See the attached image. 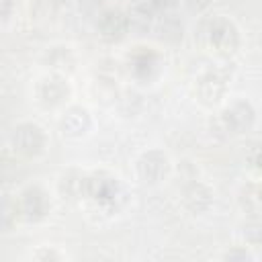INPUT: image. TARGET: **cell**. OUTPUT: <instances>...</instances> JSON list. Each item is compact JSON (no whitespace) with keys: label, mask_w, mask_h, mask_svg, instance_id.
I'll return each instance as SVG.
<instances>
[{"label":"cell","mask_w":262,"mask_h":262,"mask_svg":"<svg viewBox=\"0 0 262 262\" xmlns=\"http://www.w3.org/2000/svg\"><path fill=\"white\" fill-rule=\"evenodd\" d=\"M196 39L201 45L219 55H231L239 47V29L225 16H213L199 25Z\"/></svg>","instance_id":"1"},{"label":"cell","mask_w":262,"mask_h":262,"mask_svg":"<svg viewBox=\"0 0 262 262\" xmlns=\"http://www.w3.org/2000/svg\"><path fill=\"white\" fill-rule=\"evenodd\" d=\"M84 196L104 209H119V205L125 201V190L117 176L106 170H94L86 174Z\"/></svg>","instance_id":"2"},{"label":"cell","mask_w":262,"mask_h":262,"mask_svg":"<svg viewBox=\"0 0 262 262\" xmlns=\"http://www.w3.org/2000/svg\"><path fill=\"white\" fill-rule=\"evenodd\" d=\"M10 145L18 156H23L27 160H35L45 154L47 135L37 123L25 121V123H18L10 131Z\"/></svg>","instance_id":"3"},{"label":"cell","mask_w":262,"mask_h":262,"mask_svg":"<svg viewBox=\"0 0 262 262\" xmlns=\"http://www.w3.org/2000/svg\"><path fill=\"white\" fill-rule=\"evenodd\" d=\"M16 207H18L20 221H25V223H41L51 211V201H49V194L41 186L29 184L18 192Z\"/></svg>","instance_id":"4"},{"label":"cell","mask_w":262,"mask_h":262,"mask_svg":"<svg viewBox=\"0 0 262 262\" xmlns=\"http://www.w3.org/2000/svg\"><path fill=\"white\" fill-rule=\"evenodd\" d=\"M231 74L225 68H209L196 78V98L205 106H215L229 88Z\"/></svg>","instance_id":"5"},{"label":"cell","mask_w":262,"mask_h":262,"mask_svg":"<svg viewBox=\"0 0 262 262\" xmlns=\"http://www.w3.org/2000/svg\"><path fill=\"white\" fill-rule=\"evenodd\" d=\"M256 123V111L250 100L237 98L219 113V125L229 135H244Z\"/></svg>","instance_id":"6"},{"label":"cell","mask_w":262,"mask_h":262,"mask_svg":"<svg viewBox=\"0 0 262 262\" xmlns=\"http://www.w3.org/2000/svg\"><path fill=\"white\" fill-rule=\"evenodd\" d=\"M162 55L151 47H135L129 53V72L139 84H151L162 72Z\"/></svg>","instance_id":"7"},{"label":"cell","mask_w":262,"mask_h":262,"mask_svg":"<svg viewBox=\"0 0 262 262\" xmlns=\"http://www.w3.org/2000/svg\"><path fill=\"white\" fill-rule=\"evenodd\" d=\"M35 94H37V100L43 108H57V106H63L68 102L72 88L61 74L53 72L49 76H43L37 82Z\"/></svg>","instance_id":"8"},{"label":"cell","mask_w":262,"mask_h":262,"mask_svg":"<svg viewBox=\"0 0 262 262\" xmlns=\"http://www.w3.org/2000/svg\"><path fill=\"white\" fill-rule=\"evenodd\" d=\"M170 158L162 149H147L135 162V172L145 184H160L170 174Z\"/></svg>","instance_id":"9"},{"label":"cell","mask_w":262,"mask_h":262,"mask_svg":"<svg viewBox=\"0 0 262 262\" xmlns=\"http://www.w3.org/2000/svg\"><path fill=\"white\" fill-rule=\"evenodd\" d=\"M131 29V18L125 10L117 8V6H111L106 10L100 12L98 20H96V31H98V37L106 43H119L127 37Z\"/></svg>","instance_id":"10"},{"label":"cell","mask_w":262,"mask_h":262,"mask_svg":"<svg viewBox=\"0 0 262 262\" xmlns=\"http://www.w3.org/2000/svg\"><path fill=\"white\" fill-rule=\"evenodd\" d=\"M92 127V117L88 113L86 106L82 104H74L68 106L63 111V115L59 117V131L68 137V139H80L84 137Z\"/></svg>","instance_id":"11"},{"label":"cell","mask_w":262,"mask_h":262,"mask_svg":"<svg viewBox=\"0 0 262 262\" xmlns=\"http://www.w3.org/2000/svg\"><path fill=\"white\" fill-rule=\"evenodd\" d=\"M213 201H215V194L211 186H207L196 178H192L182 190V205L192 215H205L213 207Z\"/></svg>","instance_id":"12"},{"label":"cell","mask_w":262,"mask_h":262,"mask_svg":"<svg viewBox=\"0 0 262 262\" xmlns=\"http://www.w3.org/2000/svg\"><path fill=\"white\" fill-rule=\"evenodd\" d=\"M84 186H86V174L82 170L70 168L59 178V192L66 199H80V196H84Z\"/></svg>","instance_id":"13"},{"label":"cell","mask_w":262,"mask_h":262,"mask_svg":"<svg viewBox=\"0 0 262 262\" xmlns=\"http://www.w3.org/2000/svg\"><path fill=\"white\" fill-rule=\"evenodd\" d=\"M43 61L47 63V68L55 70L57 74L72 72L74 63H76V59H74V55H72V51L68 47H51V49H47V53L43 55Z\"/></svg>","instance_id":"14"},{"label":"cell","mask_w":262,"mask_h":262,"mask_svg":"<svg viewBox=\"0 0 262 262\" xmlns=\"http://www.w3.org/2000/svg\"><path fill=\"white\" fill-rule=\"evenodd\" d=\"M158 37L162 41H170V43H176L182 39V23L178 18H174L172 14H162V20H160V29H158Z\"/></svg>","instance_id":"15"},{"label":"cell","mask_w":262,"mask_h":262,"mask_svg":"<svg viewBox=\"0 0 262 262\" xmlns=\"http://www.w3.org/2000/svg\"><path fill=\"white\" fill-rule=\"evenodd\" d=\"M242 235L250 248H262V219H248L242 227Z\"/></svg>","instance_id":"16"},{"label":"cell","mask_w":262,"mask_h":262,"mask_svg":"<svg viewBox=\"0 0 262 262\" xmlns=\"http://www.w3.org/2000/svg\"><path fill=\"white\" fill-rule=\"evenodd\" d=\"M16 221H20V215H18V207H16V199H6L4 205H2V227L8 231Z\"/></svg>","instance_id":"17"},{"label":"cell","mask_w":262,"mask_h":262,"mask_svg":"<svg viewBox=\"0 0 262 262\" xmlns=\"http://www.w3.org/2000/svg\"><path fill=\"white\" fill-rule=\"evenodd\" d=\"M221 258H223L225 262H250L254 256H252V252L246 250L244 246H233V248H229Z\"/></svg>","instance_id":"18"},{"label":"cell","mask_w":262,"mask_h":262,"mask_svg":"<svg viewBox=\"0 0 262 262\" xmlns=\"http://www.w3.org/2000/svg\"><path fill=\"white\" fill-rule=\"evenodd\" d=\"M248 164L258 176H262V143L252 145V149L248 151Z\"/></svg>","instance_id":"19"},{"label":"cell","mask_w":262,"mask_h":262,"mask_svg":"<svg viewBox=\"0 0 262 262\" xmlns=\"http://www.w3.org/2000/svg\"><path fill=\"white\" fill-rule=\"evenodd\" d=\"M33 258H35V260H39V262H47V260L57 262V260H61L63 256H61L57 250H53V248H39V250L33 254Z\"/></svg>","instance_id":"20"},{"label":"cell","mask_w":262,"mask_h":262,"mask_svg":"<svg viewBox=\"0 0 262 262\" xmlns=\"http://www.w3.org/2000/svg\"><path fill=\"white\" fill-rule=\"evenodd\" d=\"M182 2H184L186 10H188V12H192V14H199V12L207 10V8H209V4H211V0H182Z\"/></svg>","instance_id":"21"},{"label":"cell","mask_w":262,"mask_h":262,"mask_svg":"<svg viewBox=\"0 0 262 262\" xmlns=\"http://www.w3.org/2000/svg\"><path fill=\"white\" fill-rule=\"evenodd\" d=\"M149 4H151V8H154V10L170 12V10L178 4V0H149Z\"/></svg>","instance_id":"22"},{"label":"cell","mask_w":262,"mask_h":262,"mask_svg":"<svg viewBox=\"0 0 262 262\" xmlns=\"http://www.w3.org/2000/svg\"><path fill=\"white\" fill-rule=\"evenodd\" d=\"M16 6L14 0H0V14H2V23H8L10 14H12V8Z\"/></svg>","instance_id":"23"},{"label":"cell","mask_w":262,"mask_h":262,"mask_svg":"<svg viewBox=\"0 0 262 262\" xmlns=\"http://www.w3.org/2000/svg\"><path fill=\"white\" fill-rule=\"evenodd\" d=\"M256 199H258V207H262V182L256 184Z\"/></svg>","instance_id":"24"},{"label":"cell","mask_w":262,"mask_h":262,"mask_svg":"<svg viewBox=\"0 0 262 262\" xmlns=\"http://www.w3.org/2000/svg\"><path fill=\"white\" fill-rule=\"evenodd\" d=\"M14 2H18V0H14Z\"/></svg>","instance_id":"25"}]
</instances>
